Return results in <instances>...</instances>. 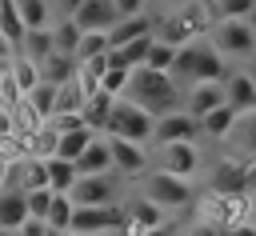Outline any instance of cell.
<instances>
[{
    "mask_svg": "<svg viewBox=\"0 0 256 236\" xmlns=\"http://www.w3.org/2000/svg\"><path fill=\"white\" fill-rule=\"evenodd\" d=\"M124 100H132L136 108H144L156 120L184 108V92H180L176 76L172 72H156V68H132V80L124 88Z\"/></svg>",
    "mask_w": 256,
    "mask_h": 236,
    "instance_id": "cell-1",
    "label": "cell"
},
{
    "mask_svg": "<svg viewBox=\"0 0 256 236\" xmlns=\"http://www.w3.org/2000/svg\"><path fill=\"white\" fill-rule=\"evenodd\" d=\"M172 76H176V80H188V84H204V80L224 84L232 72H228V60H224V56L208 44V36H204V40L184 44V48L176 52V68H172Z\"/></svg>",
    "mask_w": 256,
    "mask_h": 236,
    "instance_id": "cell-2",
    "label": "cell"
},
{
    "mask_svg": "<svg viewBox=\"0 0 256 236\" xmlns=\"http://www.w3.org/2000/svg\"><path fill=\"white\" fill-rule=\"evenodd\" d=\"M208 28H212L208 8H200V4H180V8H172V12L160 16V24H156V40H164V44H172V48H184V44L204 40Z\"/></svg>",
    "mask_w": 256,
    "mask_h": 236,
    "instance_id": "cell-3",
    "label": "cell"
},
{
    "mask_svg": "<svg viewBox=\"0 0 256 236\" xmlns=\"http://www.w3.org/2000/svg\"><path fill=\"white\" fill-rule=\"evenodd\" d=\"M140 196L152 200V204L164 208V212H180V208H188V204L196 200V188H192V180H180V176H172V172L152 168V172H144V180H140Z\"/></svg>",
    "mask_w": 256,
    "mask_h": 236,
    "instance_id": "cell-4",
    "label": "cell"
},
{
    "mask_svg": "<svg viewBox=\"0 0 256 236\" xmlns=\"http://www.w3.org/2000/svg\"><path fill=\"white\" fill-rule=\"evenodd\" d=\"M104 136H120V140H132V144H148L156 140V116H148L144 108H136L132 100H116L112 116H108V128Z\"/></svg>",
    "mask_w": 256,
    "mask_h": 236,
    "instance_id": "cell-5",
    "label": "cell"
},
{
    "mask_svg": "<svg viewBox=\"0 0 256 236\" xmlns=\"http://www.w3.org/2000/svg\"><path fill=\"white\" fill-rule=\"evenodd\" d=\"M208 44H212L224 60H252V52H256V32H252L248 20H212Z\"/></svg>",
    "mask_w": 256,
    "mask_h": 236,
    "instance_id": "cell-6",
    "label": "cell"
},
{
    "mask_svg": "<svg viewBox=\"0 0 256 236\" xmlns=\"http://www.w3.org/2000/svg\"><path fill=\"white\" fill-rule=\"evenodd\" d=\"M156 168L172 172L180 180H192L200 172V148L196 144H156Z\"/></svg>",
    "mask_w": 256,
    "mask_h": 236,
    "instance_id": "cell-7",
    "label": "cell"
},
{
    "mask_svg": "<svg viewBox=\"0 0 256 236\" xmlns=\"http://www.w3.org/2000/svg\"><path fill=\"white\" fill-rule=\"evenodd\" d=\"M200 220H212L220 228L244 224L248 220V196H216V192H208L200 200Z\"/></svg>",
    "mask_w": 256,
    "mask_h": 236,
    "instance_id": "cell-8",
    "label": "cell"
},
{
    "mask_svg": "<svg viewBox=\"0 0 256 236\" xmlns=\"http://www.w3.org/2000/svg\"><path fill=\"white\" fill-rule=\"evenodd\" d=\"M72 204L76 208H108V204H116V180H112V172H104V176H80L76 188H72Z\"/></svg>",
    "mask_w": 256,
    "mask_h": 236,
    "instance_id": "cell-9",
    "label": "cell"
},
{
    "mask_svg": "<svg viewBox=\"0 0 256 236\" xmlns=\"http://www.w3.org/2000/svg\"><path fill=\"white\" fill-rule=\"evenodd\" d=\"M196 140H200V120L188 116L184 108L156 120V144H196Z\"/></svg>",
    "mask_w": 256,
    "mask_h": 236,
    "instance_id": "cell-10",
    "label": "cell"
},
{
    "mask_svg": "<svg viewBox=\"0 0 256 236\" xmlns=\"http://www.w3.org/2000/svg\"><path fill=\"white\" fill-rule=\"evenodd\" d=\"M212 192L216 196H248L252 192V168L240 160H220L212 172Z\"/></svg>",
    "mask_w": 256,
    "mask_h": 236,
    "instance_id": "cell-11",
    "label": "cell"
},
{
    "mask_svg": "<svg viewBox=\"0 0 256 236\" xmlns=\"http://www.w3.org/2000/svg\"><path fill=\"white\" fill-rule=\"evenodd\" d=\"M224 96L236 116H256V80L248 68H232V76L224 80Z\"/></svg>",
    "mask_w": 256,
    "mask_h": 236,
    "instance_id": "cell-12",
    "label": "cell"
},
{
    "mask_svg": "<svg viewBox=\"0 0 256 236\" xmlns=\"http://www.w3.org/2000/svg\"><path fill=\"white\" fill-rule=\"evenodd\" d=\"M108 152H112V168L124 176H144L148 172V144H132L120 136H108Z\"/></svg>",
    "mask_w": 256,
    "mask_h": 236,
    "instance_id": "cell-13",
    "label": "cell"
},
{
    "mask_svg": "<svg viewBox=\"0 0 256 236\" xmlns=\"http://www.w3.org/2000/svg\"><path fill=\"white\" fill-rule=\"evenodd\" d=\"M220 104H228L224 84L204 80V84H188V92H184V112H188V116H196V120H204V116H208V112H216Z\"/></svg>",
    "mask_w": 256,
    "mask_h": 236,
    "instance_id": "cell-14",
    "label": "cell"
},
{
    "mask_svg": "<svg viewBox=\"0 0 256 236\" xmlns=\"http://www.w3.org/2000/svg\"><path fill=\"white\" fill-rule=\"evenodd\" d=\"M8 188H16V192L48 188V160H40V156H24V160H16L12 172H8Z\"/></svg>",
    "mask_w": 256,
    "mask_h": 236,
    "instance_id": "cell-15",
    "label": "cell"
},
{
    "mask_svg": "<svg viewBox=\"0 0 256 236\" xmlns=\"http://www.w3.org/2000/svg\"><path fill=\"white\" fill-rule=\"evenodd\" d=\"M140 36H156V20H152V12L120 16V20L112 24V32H108V48H124V44H132V40H140Z\"/></svg>",
    "mask_w": 256,
    "mask_h": 236,
    "instance_id": "cell-16",
    "label": "cell"
},
{
    "mask_svg": "<svg viewBox=\"0 0 256 236\" xmlns=\"http://www.w3.org/2000/svg\"><path fill=\"white\" fill-rule=\"evenodd\" d=\"M164 208H156L152 200H144V196H136L128 208H124V236H144L148 228H156V224H164Z\"/></svg>",
    "mask_w": 256,
    "mask_h": 236,
    "instance_id": "cell-17",
    "label": "cell"
},
{
    "mask_svg": "<svg viewBox=\"0 0 256 236\" xmlns=\"http://www.w3.org/2000/svg\"><path fill=\"white\" fill-rule=\"evenodd\" d=\"M68 20H76L80 32H112V24L120 20V12H116L112 0H84V8L76 16H68Z\"/></svg>",
    "mask_w": 256,
    "mask_h": 236,
    "instance_id": "cell-18",
    "label": "cell"
},
{
    "mask_svg": "<svg viewBox=\"0 0 256 236\" xmlns=\"http://www.w3.org/2000/svg\"><path fill=\"white\" fill-rule=\"evenodd\" d=\"M116 100H120V96H112V92H104V88H100V92H92V96L84 100V112H80V116H84V128L104 136V128H108V116H112Z\"/></svg>",
    "mask_w": 256,
    "mask_h": 236,
    "instance_id": "cell-19",
    "label": "cell"
},
{
    "mask_svg": "<svg viewBox=\"0 0 256 236\" xmlns=\"http://www.w3.org/2000/svg\"><path fill=\"white\" fill-rule=\"evenodd\" d=\"M76 172L80 176H104V172H112V152H108V136H96L88 148H84V156L76 160Z\"/></svg>",
    "mask_w": 256,
    "mask_h": 236,
    "instance_id": "cell-20",
    "label": "cell"
},
{
    "mask_svg": "<svg viewBox=\"0 0 256 236\" xmlns=\"http://www.w3.org/2000/svg\"><path fill=\"white\" fill-rule=\"evenodd\" d=\"M24 16H20V4L16 0H0V36L8 40V48H12V56L20 52V44H24Z\"/></svg>",
    "mask_w": 256,
    "mask_h": 236,
    "instance_id": "cell-21",
    "label": "cell"
},
{
    "mask_svg": "<svg viewBox=\"0 0 256 236\" xmlns=\"http://www.w3.org/2000/svg\"><path fill=\"white\" fill-rule=\"evenodd\" d=\"M28 220V196L16 188H0V228H20Z\"/></svg>",
    "mask_w": 256,
    "mask_h": 236,
    "instance_id": "cell-22",
    "label": "cell"
},
{
    "mask_svg": "<svg viewBox=\"0 0 256 236\" xmlns=\"http://www.w3.org/2000/svg\"><path fill=\"white\" fill-rule=\"evenodd\" d=\"M52 52H56L52 28H28V32H24V44H20V52H16V56H28L32 64H44Z\"/></svg>",
    "mask_w": 256,
    "mask_h": 236,
    "instance_id": "cell-23",
    "label": "cell"
},
{
    "mask_svg": "<svg viewBox=\"0 0 256 236\" xmlns=\"http://www.w3.org/2000/svg\"><path fill=\"white\" fill-rule=\"evenodd\" d=\"M76 180H80V172H76V164H72V160H64V156H52V160H48V188H52V192L72 196Z\"/></svg>",
    "mask_w": 256,
    "mask_h": 236,
    "instance_id": "cell-24",
    "label": "cell"
},
{
    "mask_svg": "<svg viewBox=\"0 0 256 236\" xmlns=\"http://www.w3.org/2000/svg\"><path fill=\"white\" fill-rule=\"evenodd\" d=\"M76 72H80V64H76L72 56H64V52H52V56L40 64V80H48V84H56V88L68 84Z\"/></svg>",
    "mask_w": 256,
    "mask_h": 236,
    "instance_id": "cell-25",
    "label": "cell"
},
{
    "mask_svg": "<svg viewBox=\"0 0 256 236\" xmlns=\"http://www.w3.org/2000/svg\"><path fill=\"white\" fill-rule=\"evenodd\" d=\"M84 100H88V92H84L80 76H72L68 84H60V88H56V116H72V112H84Z\"/></svg>",
    "mask_w": 256,
    "mask_h": 236,
    "instance_id": "cell-26",
    "label": "cell"
},
{
    "mask_svg": "<svg viewBox=\"0 0 256 236\" xmlns=\"http://www.w3.org/2000/svg\"><path fill=\"white\" fill-rule=\"evenodd\" d=\"M236 120H240V116H236V112H232L228 104H220L216 112H208V116L200 120V136H212V140H224V136H228V132L236 128Z\"/></svg>",
    "mask_w": 256,
    "mask_h": 236,
    "instance_id": "cell-27",
    "label": "cell"
},
{
    "mask_svg": "<svg viewBox=\"0 0 256 236\" xmlns=\"http://www.w3.org/2000/svg\"><path fill=\"white\" fill-rule=\"evenodd\" d=\"M24 104L40 116V120H52L56 116V84H48V80H40L28 96H24Z\"/></svg>",
    "mask_w": 256,
    "mask_h": 236,
    "instance_id": "cell-28",
    "label": "cell"
},
{
    "mask_svg": "<svg viewBox=\"0 0 256 236\" xmlns=\"http://www.w3.org/2000/svg\"><path fill=\"white\" fill-rule=\"evenodd\" d=\"M56 148H60V132L52 128V120H48L40 132H32V136H28V156L52 160V156H56Z\"/></svg>",
    "mask_w": 256,
    "mask_h": 236,
    "instance_id": "cell-29",
    "label": "cell"
},
{
    "mask_svg": "<svg viewBox=\"0 0 256 236\" xmlns=\"http://www.w3.org/2000/svg\"><path fill=\"white\" fill-rule=\"evenodd\" d=\"M80 24L76 20H68V16H60L56 24H52V40H56V52H64V56H72L76 52V44H80Z\"/></svg>",
    "mask_w": 256,
    "mask_h": 236,
    "instance_id": "cell-30",
    "label": "cell"
},
{
    "mask_svg": "<svg viewBox=\"0 0 256 236\" xmlns=\"http://www.w3.org/2000/svg\"><path fill=\"white\" fill-rule=\"evenodd\" d=\"M92 140H96V132H88V128H80V132H60V148H56V156H64V160L76 164Z\"/></svg>",
    "mask_w": 256,
    "mask_h": 236,
    "instance_id": "cell-31",
    "label": "cell"
},
{
    "mask_svg": "<svg viewBox=\"0 0 256 236\" xmlns=\"http://www.w3.org/2000/svg\"><path fill=\"white\" fill-rule=\"evenodd\" d=\"M16 4L24 16V28H52V4L48 0H16Z\"/></svg>",
    "mask_w": 256,
    "mask_h": 236,
    "instance_id": "cell-32",
    "label": "cell"
},
{
    "mask_svg": "<svg viewBox=\"0 0 256 236\" xmlns=\"http://www.w3.org/2000/svg\"><path fill=\"white\" fill-rule=\"evenodd\" d=\"M256 8V0H212L208 16L212 20H248Z\"/></svg>",
    "mask_w": 256,
    "mask_h": 236,
    "instance_id": "cell-33",
    "label": "cell"
},
{
    "mask_svg": "<svg viewBox=\"0 0 256 236\" xmlns=\"http://www.w3.org/2000/svg\"><path fill=\"white\" fill-rule=\"evenodd\" d=\"M8 68H12V76H16V84H20V92H24V96L40 84V64H32L28 56H12V60H8Z\"/></svg>",
    "mask_w": 256,
    "mask_h": 236,
    "instance_id": "cell-34",
    "label": "cell"
},
{
    "mask_svg": "<svg viewBox=\"0 0 256 236\" xmlns=\"http://www.w3.org/2000/svg\"><path fill=\"white\" fill-rule=\"evenodd\" d=\"M104 52H108V32H84V36H80V44H76V52H72V60H76V64H84V60L104 56Z\"/></svg>",
    "mask_w": 256,
    "mask_h": 236,
    "instance_id": "cell-35",
    "label": "cell"
},
{
    "mask_svg": "<svg viewBox=\"0 0 256 236\" xmlns=\"http://www.w3.org/2000/svg\"><path fill=\"white\" fill-rule=\"evenodd\" d=\"M72 212H76V204H72V196H52V208H48V228H56V232H68L72 228Z\"/></svg>",
    "mask_w": 256,
    "mask_h": 236,
    "instance_id": "cell-36",
    "label": "cell"
},
{
    "mask_svg": "<svg viewBox=\"0 0 256 236\" xmlns=\"http://www.w3.org/2000/svg\"><path fill=\"white\" fill-rule=\"evenodd\" d=\"M176 52H180V48H172V44H164V40H152V52H148V64H144V68L172 72V68H176Z\"/></svg>",
    "mask_w": 256,
    "mask_h": 236,
    "instance_id": "cell-37",
    "label": "cell"
},
{
    "mask_svg": "<svg viewBox=\"0 0 256 236\" xmlns=\"http://www.w3.org/2000/svg\"><path fill=\"white\" fill-rule=\"evenodd\" d=\"M24 100V92H20V84H16V76H12V68H8V60L0 64V108H16Z\"/></svg>",
    "mask_w": 256,
    "mask_h": 236,
    "instance_id": "cell-38",
    "label": "cell"
},
{
    "mask_svg": "<svg viewBox=\"0 0 256 236\" xmlns=\"http://www.w3.org/2000/svg\"><path fill=\"white\" fill-rule=\"evenodd\" d=\"M24 196H28V216L48 224V208H52V196H56V192H52V188H36V192H24Z\"/></svg>",
    "mask_w": 256,
    "mask_h": 236,
    "instance_id": "cell-39",
    "label": "cell"
},
{
    "mask_svg": "<svg viewBox=\"0 0 256 236\" xmlns=\"http://www.w3.org/2000/svg\"><path fill=\"white\" fill-rule=\"evenodd\" d=\"M184 236H224V228L212 224V220H192V224L184 228Z\"/></svg>",
    "mask_w": 256,
    "mask_h": 236,
    "instance_id": "cell-40",
    "label": "cell"
},
{
    "mask_svg": "<svg viewBox=\"0 0 256 236\" xmlns=\"http://www.w3.org/2000/svg\"><path fill=\"white\" fill-rule=\"evenodd\" d=\"M120 16H136V12H148V0H112Z\"/></svg>",
    "mask_w": 256,
    "mask_h": 236,
    "instance_id": "cell-41",
    "label": "cell"
},
{
    "mask_svg": "<svg viewBox=\"0 0 256 236\" xmlns=\"http://www.w3.org/2000/svg\"><path fill=\"white\" fill-rule=\"evenodd\" d=\"M16 232H20V236H48V224H44V220H32V216H28V220H24V224H20Z\"/></svg>",
    "mask_w": 256,
    "mask_h": 236,
    "instance_id": "cell-42",
    "label": "cell"
},
{
    "mask_svg": "<svg viewBox=\"0 0 256 236\" xmlns=\"http://www.w3.org/2000/svg\"><path fill=\"white\" fill-rule=\"evenodd\" d=\"M144 236H180V224H176V220H164V224H156V228H148Z\"/></svg>",
    "mask_w": 256,
    "mask_h": 236,
    "instance_id": "cell-43",
    "label": "cell"
},
{
    "mask_svg": "<svg viewBox=\"0 0 256 236\" xmlns=\"http://www.w3.org/2000/svg\"><path fill=\"white\" fill-rule=\"evenodd\" d=\"M56 8H60V16H76L84 8V0H56Z\"/></svg>",
    "mask_w": 256,
    "mask_h": 236,
    "instance_id": "cell-44",
    "label": "cell"
},
{
    "mask_svg": "<svg viewBox=\"0 0 256 236\" xmlns=\"http://www.w3.org/2000/svg\"><path fill=\"white\" fill-rule=\"evenodd\" d=\"M224 236H256V224H232V228H224Z\"/></svg>",
    "mask_w": 256,
    "mask_h": 236,
    "instance_id": "cell-45",
    "label": "cell"
},
{
    "mask_svg": "<svg viewBox=\"0 0 256 236\" xmlns=\"http://www.w3.org/2000/svg\"><path fill=\"white\" fill-rule=\"evenodd\" d=\"M8 172H12V160L0 156V188H8Z\"/></svg>",
    "mask_w": 256,
    "mask_h": 236,
    "instance_id": "cell-46",
    "label": "cell"
},
{
    "mask_svg": "<svg viewBox=\"0 0 256 236\" xmlns=\"http://www.w3.org/2000/svg\"><path fill=\"white\" fill-rule=\"evenodd\" d=\"M152 4H160V8H164V12H172V8H180V4H184V0H148V8H152Z\"/></svg>",
    "mask_w": 256,
    "mask_h": 236,
    "instance_id": "cell-47",
    "label": "cell"
},
{
    "mask_svg": "<svg viewBox=\"0 0 256 236\" xmlns=\"http://www.w3.org/2000/svg\"><path fill=\"white\" fill-rule=\"evenodd\" d=\"M248 224H256V192H248Z\"/></svg>",
    "mask_w": 256,
    "mask_h": 236,
    "instance_id": "cell-48",
    "label": "cell"
},
{
    "mask_svg": "<svg viewBox=\"0 0 256 236\" xmlns=\"http://www.w3.org/2000/svg\"><path fill=\"white\" fill-rule=\"evenodd\" d=\"M0 60H12V48H8V40L0 36Z\"/></svg>",
    "mask_w": 256,
    "mask_h": 236,
    "instance_id": "cell-49",
    "label": "cell"
},
{
    "mask_svg": "<svg viewBox=\"0 0 256 236\" xmlns=\"http://www.w3.org/2000/svg\"><path fill=\"white\" fill-rule=\"evenodd\" d=\"M248 24H252V32H256V8H252V16H248Z\"/></svg>",
    "mask_w": 256,
    "mask_h": 236,
    "instance_id": "cell-50",
    "label": "cell"
},
{
    "mask_svg": "<svg viewBox=\"0 0 256 236\" xmlns=\"http://www.w3.org/2000/svg\"><path fill=\"white\" fill-rule=\"evenodd\" d=\"M0 236H20V232H12V228H0Z\"/></svg>",
    "mask_w": 256,
    "mask_h": 236,
    "instance_id": "cell-51",
    "label": "cell"
},
{
    "mask_svg": "<svg viewBox=\"0 0 256 236\" xmlns=\"http://www.w3.org/2000/svg\"><path fill=\"white\" fill-rule=\"evenodd\" d=\"M248 72H252V80H256V52H252V68H248Z\"/></svg>",
    "mask_w": 256,
    "mask_h": 236,
    "instance_id": "cell-52",
    "label": "cell"
},
{
    "mask_svg": "<svg viewBox=\"0 0 256 236\" xmlns=\"http://www.w3.org/2000/svg\"><path fill=\"white\" fill-rule=\"evenodd\" d=\"M48 236H64V232H56V228H48Z\"/></svg>",
    "mask_w": 256,
    "mask_h": 236,
    "instance_id": "cell-53",
    "label": "cell"
},
{
    "mask_svg": "<svg viewBox=\"0 0 256 236\" xmlns=\"http://www.w3.org/2000/svg\"><path fill=\"white\" fill-rule=\"evenodd\" d=\"M252 192H256V168H252Z\"/></svg>",
    "mask_w": 256,
    "mask_h": 236,
    "instance_id": "cell-54",
    "label": "cell"
},
{
    "mask_svg": "<svg viewBox=\"0 0 256 236\" xmlns=\"http://www.w3.org/2000/svg\"><path fill=\"white\" fill-rule=\"evenodd\" d=\"M252 148H256V128H252Z\"/></svg>",
    "mask_w": 256,
    "mask_h": 236,
    "instance_id": "cell-55",
    "label": "cell"
},
{
    "mask_svg": "<svg viewBox=\"0 0 256 236\" xmlns=\"http://www.w3.org/2000/svg\"><path fill=\"white\" fill-rule=\"evenodd\" d=\"M104 236H116V232H104Z\"/></svg>",
    "mask_w": 256,
    "mask_h": 236,
    "instance_id": "cell-56",
    "label": "cell"
},
{
    "mask_svg": "<svg viewBox=\"0 0 256 236\" xmlns=\"http://www.w3.org/2000/svg\"><path fill=\"white\" fill-rule=\"evenodd\" d=\"M48 4H56V0H48Z\"/></svg>",
    "mask_w": 256,
    "mask_h": 236,
    "instance_id": "cell-57",
    "label": "cell"
},
{
    "mask_svg": "<svg viewBox=\"0 0 256 236\" xmlns=\"http://www.w3.org/2000/svg\"><path fill=\"white\" fill-rule=\"evenodd\" d=\"M180 236H184V228H180Z\"/></svg>",
    "mask_w": 256,
    "mask_h": 236,
    "instance_id": "cell-58",
    "label": "cell"
},
{
    "mask_svg": "<svg viewBox=\"0 0 256 236\" xmlns=\"http://www.w3.org/2000/svg\"><path fill=\"white\" fill-rule=\"evenodd\" d=\"M0 64H4V60H0Z\"/></svg>",
    "mask_w": 256,
    "mask_h": 236,
    "instance_id": "cell-59",
    "label": "cell"
}]
</instances>
